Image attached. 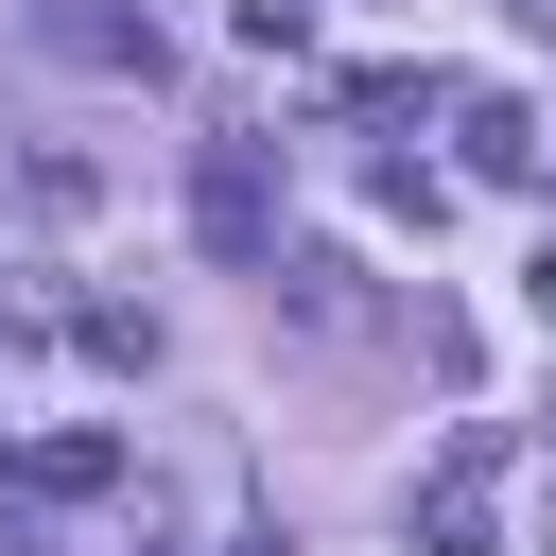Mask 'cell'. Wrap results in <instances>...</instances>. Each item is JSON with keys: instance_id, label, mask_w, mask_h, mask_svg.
Instances as JSON below:
<instances>
[{"instance_id": "cell-1", "label": "cell", "mask_w": 556, "mask_h": 556, "mask_svg": "<svg viewBox=\"0 0 556 556\" xmlns=\"http://www.w3.org/2000/svg\"><path fill=\"white\" fill-rule=\"evenodd\" d=\"M417 539H434V556H504V434H486V417L417 469Z\"/></svg>"}, {"instance_id": "cell-2", "label": "cell", "mask_w": 556, "mask_h": 556, "mask_svg": "<svg viewBox=\"0 0 556 556\" xmlns=\"http://www.w3.org/2000/svg\"><path fill=\"white\" fill-rule=\"evenodd\" d=\"M191 226H208V261H278V156H261V139H208Z\"/></svg>"}, {"instance_id": "cell-3", "label": "cell", "mask_w": 556, "mask_h": 556, "mask_svg": "<svg viewBox=\"0 0 556 556\" xmlns=\"http://www.w3.org/2000/svg\"><path fill=\"white\" fill-rule=\"evenodd\" d=\"M122 486V434H17L0 452V521H52V504H104Z\"/></svg>"}, {"instance_id": "cell-4", "label": "cell", "mask_w": 556, "mask_h": 556, "mask_svg": "<svg viewBox=\"0 0 556 556\" xmlns=\"http://www.w3.org/2000/svg\"><path fill=\"white\" fill-rule=\"evenodd\" d=\"M52 52L70 70H122V87H156L174 52H156V17H122V0H52Z\"/></svg>"}, {"instance_id": "cell-5", "label": "cell", "mask_w": 556, "mask_h": 556, "mask_svg": "<svg viewBox=\"0 0 556 556\" xmlns=\"http://www.w3.org/2000/svg\"><path fill=\"white\" fill-rule=\"evenodd\" d=\"M452 139H469V174H521V156H539V122H521V87H469V104H452Z\"/></svg>"}, {"instance_id": "cell-6", "label": "cell", "mask_w": 556, "mask_h": 556, "mask_svg": "<svg viewBox=\"0 0 556 556\" xmlns=\"http://www.w3.org/2000/svg\"><path fill=\"white\" fill-rule=\"evenodd\" d=\"M278 295H295L313 330H365V261H330V243H295V261H278Z\"/></svg>"}, {"instance_id": "cell-7", "label": "cell", "mask_w": 556, "mask_h": 556, "mask_svg": "<svg viewBox=\"0 0 556 556\" xmlns=\"http://www.w3.org/2000/svg\"><path fill=\"white\" fill-rule=\"evenodd\" d=\"M521 295H539V330H556V243H539V261H521Z\"/></svg>"}, {"instance_id": "cell-8", "label": "cell", "mask_w": 556, "mask_h": 556, "mask_svg": "<svg viewBox=\"0 0 556 556\" xmlns=\"http://www.w3.org/2000/svg\"><path fill=\"white\" fill-rule=\"evenodd\" d=\"M226 556H295V539H278V521H243V539H226Z\"/></svg>"}, {"instance_id": "cell-9", "label": "cell", "mask_w": 556, "mask_h": 556, "mask_svg": "<svg viewBox=\"0 0 556 556\" xmlns=\"http://www.w3.org/2000/svg\"><path fill=\"white\" fill-rule=\"evenodd\" d=\"M104 556H156V539H104Z\"/></svg>"}]
</instances>
